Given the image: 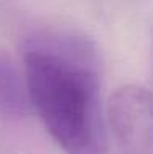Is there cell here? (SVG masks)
Returning a JSON list of instances; mask_svg holds the SVG:
<instances>
[{"label": "cell", "mask_w": 153, "mask_h": 154, "mask_svg": "<svg viewBox=\"0 0 153 154\" xmlns=\"http://www.w3.org/2000/svg\"><path fill=\"white\" fill-rule=\"evenodd\" d=\"M33 113L23 67H18L8 53L0 49V115L25 118Z\"/></svg>", "instance_id": "3"}, {"label": "cell", "mask_w": 153, "mask_h": 154, "mask_svg": "<svg viewBox=\"0 0 153 154\" xmlns=\"http://www.w3.org/2000/svg\"><path fill=\"white\" fill-rule=\"evenodd\" d=\"M107 123L120 154H153V94L122 85L107 103Z\"/></svg>", "instance_id": "2"}, {"label": "cell", "mask_w": 153, "mask_h": 154, "mask_svg": "<svg viewBox=\"0 0 153 154\" xmlns=\"http://www.w3.org/2000/svg\"><path fill=\"white\" fill-rule=\"evenodd\" d=\"M33 112L64 154H107L99 56L84 36L46 31L21 51Z\"/></svg>", "instance_id": "1"}]
</instances>
